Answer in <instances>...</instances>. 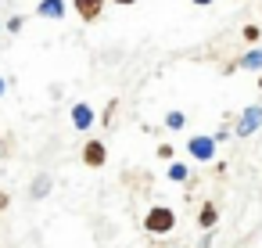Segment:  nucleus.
<instances>
[{"instance_id": "10", "label": "nucleus", "mask_w": 262, "mask_h": 248, "mask_svg": "<svg viewBox=\"0 0 262 248\" xmlns=\"http://www.w3.org/2000/svg\"><path fill=\"white\" fill-rule=\"evenodd\" d=\"M47 191H51V176L40 173V176L33 180V198H47Z\"/></svg>"}, {"instance_id": "13", "label": "nucleus", "mask_w": 262, "mask_h": 248, "mask_svg": "<svg viewBox=\"0 0 262 248\" xmlns=\"http://www.w3.org/2000/svg\"><path fill=\"white\" fill-rule=\"evenodd\" d=\"M244 40H258V26H244Z\"/></svg>"}, {"instance_id": "6", "label": "nucleus", "mask_w": 262, "mask_h": 248, "mask_svg": "<svg viewBox=\"0 0 262 248\" xmlns=\"http://www.w3.org/2000/svg\"><path fill=\"white\" fill-rule=\"evenodd\" d=\"M101 8H104V0H76V11H79L86 22H94V18L101 15Z\"/></svg>"}, {"instance_id": "11", "label": "nucleus", "mask_w": 262, "mask_h": 248, "mask_svg": "<svg viewBox=\"0 0 262 248\" xmlns=\"http://www.w3.org/2000/svg\"><path fill=\"white\" fill-rule=\"evenodd\" d=\"M183 122H187L183 112H169V115H165V126H169V130H183Z\"/></svg>"}, {"instance_id": "9", "label": "nucleus", "mask_w": 262, "mask_h": 248, "mask_svg": "<svg viewBox=\"0 0 262 248\" xmlns=\"http://www.w3.org/2000/svg\"><path fill=\"white\" fill-rule=\"evenodd\" d=\"M198 219H201V226H205V230H212V226L219 223V212H215V205H212V201H208V205H201V216H198Z\"/></svg>"}, {"instance_id": "3", "label": "nucleus", "mask_w": 262, "mask_h": 248, "mask_svg": "<svg viewBox=\"0 0 262 248\" xmlns=\"http://www.w3.org/2000/svg\"><path fill=\"white\" fill-rule=\"evenodd\" d=\"M187 151H190L198 162H212V158H215V137H190Z\"/></svg>"}, {"instance_id": "16", "label": "nucleus", "mask_w": 262, "mask_h": 248, "mask_svg": "<svg viewBox=\"0 0 262 248\" xmlns=\"http://www.w3.org/2000/svg\"><path fill=\"white\" fill-rule=\"evenodd\" d=\"M4 87H8V83H4V79H0V94H4Z\"/></svg>"}, {"instance_id": "14", "label": "nucleus", "mask_w": 262, "mask_h": 248, "mask_svg": "<svg viewBox=\"0 0 262 248\" xmlns=\"http://www.w3.org/2000/svg\"><path fill=\"white\" fill-rule=\"evenodd\" d=\"M194 4H212V0H194Z\"/></svg>"}, {"instance_id": "4", "label": "nucleus", "mask_w": 262, "mask_h": 248, "mask_svg": "<svg viewBox=\"0 0 262 248\" xmlns=\"http://www.w3.org/2000/svg\"><path fill=\"white\" fill-rule=\"evenodd\" d=\"M104 158H108V155H104V144H101V140H90V144L83 148V162H86L90 169H101Z\"/></svg>"}, {"instance_id": "17", "label": "nucleus", "mask_w": 262, "mask_h": 248, "mask_svg": "<svg viewBox=\"0 0 262 248\" xmlns=\"http://www.w3.org/2000/svg\"><path fill=\"white\" fill-rule=\"evenodd\" d=\"M258 90H262V76H258Z\"/></svg>"}, {"instance_id": "15", "label": "nucleus", "mask_w": 262, "mask_h": 248, "mask_svg": "<svg viewBox=\"0 0 262 248\" xmlns=\"http://www.w3.org/2000/svg\"><path fill=\"white\" fill-rule=\"evenodd\" d=\"M115 4H133V0H115Z\"/></svg>"}, {"instance_id": "2", "label": "nucleus", "mask_w": 262, "mask_h": 248, "mask_svg": "<svg viewBox=\"0 0 262 248\" xmlns=\"http://www.w3.org/2000/svg\"><path fill=\"white\" fill-rule=\"evenodd\" d=\"M262 126V105H248L244 112H241V119H237V137H251L255 130Z\"/></svg>"}, {"instance_id": "7", "label": "nucleus", "mask_w": 262, "mask_h": 248, "mask_svg": "<svg viewBox=\"0 0 262 248\" xmlns=\"http://www.w3.org/2000/svg\"><path fill=\"white\" fill-rule=\"evenodd\" d=\"M237 69H248V72H262V51L255 47V51H248L241 61H237Z\"/></svg>"}, {"instance_id": "8", "label": "nucleus", "mask_w": 262, "mask_h": 248, "mask_svg": "<svg viewBox=\"0 0 262 248\" xmlns=\"http://www.w3.org/2000/svg\"><path fill=\"white\" fill-rule=\"evenodd\" d=\"M43 18H61L65 15V4H61V0H40V8H36Z\"/></svg>"}, {"instance_id": "5", "label": "nucleus", "mask_w": 262, "mask_h": 248, "mask_svg": "<svg viewBox=\"0 0 262 248\" xmlns=\"http://www.w3.org/2000/svg\"><path fill=\"white\" fill-rule=\"evenodd\" d=\"M72 122H76V130H90L94 108H90V105H72Z\"/></svg>"}, {"instance_id": "1", "label": "nucleus", "mask_w": 262, "mask_h": 248, "mask_svg": "<svg viewBox=\"0 0 262 248\" xmlns=\"http://www.w3.org/2000/svg\"><path fill=\"white\" fill-rule=\"evenodd\" d=\"M172 226H176V212L165 209V205H155V209L144 216V230H147V234H169Z\"/></svg>"}, {"instance_id": "12", "label": "nucleus", "mask_w": 262, "mask_h": 248, "mask_svg": "<svg viewBox=\"0 0 262 248\" xmlns=\"http://www.w3.org/2000/svg\"><path fill=\"white\" fill-rule=\"evenodd\" d=\"M169 180L183 183V180H187V166H183V162H172V166H169Z\"/></svg>"}]
</instances>
